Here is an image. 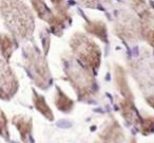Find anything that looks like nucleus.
Segmentation results:
<instances>
[{
	"mask_svg": "<svg viewBox=\"0 0 154 143\" xmlns=\"http://www.w3.org/2000/svg\"><path fill=\"white\" fill-rule=\"evenodd\" d=\"M1 16L5 28L15 38L28 39L32 36L34 15L22 0H1Z\"/></svg>",
	"mask_w": 154,
	"mask_h": 143,
	"instance_id": "1",
	"label": "nucleus"
},
{
	"mask_svg": "<svg viewBox=\"0 0 154 143\" xmlns=\"http://www.w3.org/2000/svg\"><path fill=\"white\" fill-rule=\"evenodd\" d=\"M66 80L74 87L80 100H89L95 94V80L91 69L78 60L68 57L63 60Z\"/></svg>",
	"mask_w": 154,
	"mask_h": 143,
	"instance_id": "2",
	"label": "nucleus"
},
{
	"mask_svg": "<svg viewBox=\"0 0 154 143\" xmlns=\"http://www.w3.org/2000/svg\"><path fill=\"white\" fill-rule=\"evenodd\" d=\"M74 56L92 71H97L101 63V50L94 41L82 33H75L70 39Z\"/></svg>",
	"mask_w": 154,
	"mask_h": 143,
	"instance_id": "3",
	"label": "nucleus"
},
{
	"mask_svg": "<svg viewBox=\"0 0 154 143\" xmlns=\"http://www.w3.org/2000/svg\"><path fill=\"white\" fill-rule=\"evenodd\" d=\"M23 56L26 68L35 85L42 89H47L52 83V76L45 56L33 45L24 46Z\"/></svg>",
	"mask_w": 154,
	"mask_h": 143,
	"instance_id": "4",
	"label": "nucleus"
},
{
	"mask_svg": "<svg viewBox=\"0 0 154 143\" xmlns=\"http://www.w3.org/2000/svg\"><path fill=\"white\" fill-rule=\"evenodd\" d=\"M114 32L122 39L136 43L140 38V20L128 12H120L114 24Z\"/></svg>",
	"mask_w": 154,
	"mask_h": 143,
	"instance_id": "5",
	"label": "nucleus"
},
{
	"mask_svg": "<svg viewBox=\"0 0 154 143\" xmlns=\"http://www.w3.org/2000/svg\"><path fill=\"white\" fill-rule=\"evenodd\" d=\"M18 80L14 71L5 60H1L0 64V88H1V99L10 100L18 91Z\"/></svg>",
	"mask_w": 154,
	"mask_h": 143,
	"instance_id": "6",
	"label": "nucleus"
},
{
	"mask_svg": "<svg viewBox=\"0 0 154 143\" xmlns=\"http://www.w3.org/2000/svg\"><path fill=\"white\" fill-rule=\"evenodd\" d=\"M139 58L132 66L134 79L136 77L139 86L146 88L154 86V58Z\"/></svg>",
	"mask_w": 154,
	"mask_h": 143,
	"instance_id": "7",
	"label": "nucleus"
},
{
	"mask_svg": "<svg viewBox=\"0 0 154 143\" xmlns=\"http://www.w3.org/2000/svg\"><path fill=\"white\" fill-rule=\"evenodd\" d=\"M70 20V14L66 5H60L57 7H54L52 12V15L48 19V24H50L51 31L56 35H61L63 29L66 28V24Z\"/></svg>",
	"mask_w": 154,
	"mask_h": 143,
	"instance_id": "8",
	"label": "nucleus"
},
{
	"mask_svg": "<svg viewBox=\"0 0 154 143\" xmlns=\"http://www.w3.org/2000/svg\"><path fill=\"white\" fill-rule=\"evenodd\" d=\"M99 137L107 143H124L125 134L119 123L115 119H112L103 126Z\"/></svg>",
	"mask_w": 154,
	"mask_h": 143,
	"instance_id": "9",
	"label": "nucleus"
},
{
	"mask_svg": "<svg viewBox=\"0 0 154 143\" xmlns=\"http://www.w3.org/2000/svg\"><path fill=\"white\" fill-rule=\"evenodd\" d=\"M118 107H119V111L122 113V118L129 124L139 125L141 117L138 115V111H137L136 107L133 103V100L124 98L122 100L118 101Z\"/></svg>",
	"mask_w": 154,
	"mask_h": 143,
	"instance_id": "10",
	"label": "nucleus"
},
{
	"mask_svg": "<svg viewBox=\"0 0 154 143\" xmlns=\"http://www.w3.org/2000/svg\"><path fill=\"white\" fill-rule=\"evenodd\" d=\"M12 123L18 129L20 135V139L23 143H29L33 132V121L31 118L23 115H14L12 119Z\"/></svg>",
	"mask_w": 154,
	"mask_h": 143,
	"instance_id": "11",
	"label": "nucleus"
},
{
	"mask_svg": "<svg viewBox=\"0 0 154 143\" xmlns=\"http://www.w3.org/2000/svg\"><path fill=\"white\" fill-rule=\"evenodd\" d=\"M114 76H115V83L117 86L118 91L122 93V96L126 99L133 100V94L129 87L128 80H127L126 71L122 66H116L114 69Z\"/></svg>",
	"mask_w": 154,
	"mask_h": 143,
	"instance_id": "12",
	"label": "nucleus"
},
{
	"mask_svg": "<svg viewBox=\"0 0 154 143\" xmlns=\"http://www.w3.org/2000/svg\"><path fill=\"white\" fill-rule=\"evenodd\" d=\"M85 29L89 34L97 37L103 43H108V31L107 26L100 20H91L85 24Z\"/></svg>",
	"mask_w": 154,
	"mask_h": 143,
	"instance_id": "13",
	"label": "nucleus"
},
{
	"mask_svg": "<svg viewBox=\"0 0 154 143\" xmlns=\"http://www.w3.org/2000/svg\"><path fill=\"white\" fill-rule=\"evenodd\" d=\"M54 103H55L57 109H59L62 112L69 113L72 111L74 107V101L71 98H69L59 87L56 88V93L54 96Z\"/></svg>",
	"mask_w": 154,
	"mask_h": 143,
	"instance_id": "14",
	"label": "nucleus"
},
{
	"mask_svg": "<svg viewBox=\"0 0 154 143\" xmlns=\"http://www.w3.org/2000/svg\"><path fill=\"white\" fill-rule=\"evenodd\" d=\"M33 105L35 106L36 110L40 112L47 120H49V121L54 120V113L48 105V103L45 102V96H40L36 91H33Z\"/></svg>",
	"mask_w": 154,
	"mask_h": 143,
	"instance_id": "15",
	"label": "nucleus"
},
{
	"mask_svg": "<svg viewBox=\"0 0 154 143\" xmlns=\"http://www.w3.org/2000/svg\"><path fill=\"white\" fill-rule=\"evenodd\" d=\"M140 36L148 45L154 48V21L153 18L140 19Z\"/></svg>",
	"mask_w": 154,
	"mask_h": 143,
	"instance_id": "16",
	"label": "nucleus"
},
{
	"mask_svg": "<svg viewBox=\"0 0 154 143\" xmlns=\"http://www.w3.org/2000/svg\"><path fill=\"white\" fill-rule=\"evenodd\" d=\"M129 3L130 8L138 14L140 19H146V18H154V14L150 10L149 5L146 3L145 0H125Z\"/></svg>",
	"mask_w": 154,
	"mask_h": 143,
	"instance_id": "17",
	"label": "nucleus"
},
{
	"mask_svg": "<svg viewBox=\"0 0 154 143\" xmlns=\"http://www.w3.org/2000/svg\"><path fill=\"white\" fill-rule=\"evenodd\" d=\"M16 47H17V44L11 36L7 34L1 35V54H2L3 60L8 62L11 58Z\"/></svg>",
	"mask_w": 154,
	"mask_h": 143,
	"instance_id": "18",
	"label": "nucleus"
},
{
	"mask_svg": "<svg viewBox=\"0 0 154 143\" xmlns=\"http://www.w3.org/2000/svg\"><path fill=\"white\" fill-rule=\"evenodd\" d=\"M31 3L33 5V9L36 12L37 16L40 19H43L45 21H48V19L50 18V16L52 15V10H50L48 8V5H45V0H30Z\"/></svg>",
	"mask_w": 154,
	"mask_h": 143,
	"instance_id": "19",
	"label": "nucleus"
},
{
	"mask_svg": "<svg viewBox=\"0 0 154 143\" xmlns=\"http://www.w3.org/2000/svg\"><path fill=\"white\" fill-rule=\"evenodd\" d=\"M139 128L140 132L143 136H149V135L154 132V117L149 115V117L141 118L139 122Z\"/></svg>",
	"mask_w": 154,
	"mask_h": 143,
	"instance_id": "20",
	"label": "nucleus"
},
{
	"mask_svg": "<svg viewBox=\"0 0 154 143\" xmlns=\"http://www.w3.org/2000/svg\"><path fill=\"white\" fill-rule=\"evenodd\" d=\"M1 136L5 139L10 138L9 128H8V120L3 111H1Z\"/></svg>",
	"mask_w": 154,
	"mask_h": 143,
	"instance_id": "21",
	"label": "nucleus"
},
{
	"mask_svg": "<svg viewBox=\"0 0 154 143\" xmlns=\"http://www.w3.org/2000/svg\"><path fill=\"white\" fill-rule=\"evenodd\" d=\"M77 1H78L79 3H82V5H85V7L95 9L97 5H103V3L108 2L109 0H77Z\"/></svg>",
	"mask_w": 154,
	"mask_h": 143,
	"instance_id": "22",
	"label": "nucleus"
},
{
	"mask_svg": "<svg viewBox=\"0 0 154 143\" xmlns=\"http://www.w3.org/2000/svg\"><path fill=\"white\" fill-rule=\"evenodd\" d=\"M146 101H147L149 106H151L152 108H154V94H151V96H147V98H146Z\"/></svg>",
	"mask_w": 154,
	"mask_h": 143,
	"instance_id": "23",
	"label": "nucleus"
},
{
	"mask_svg": "<svg viewBox=\"0 0 154 143\" xmlns=\"http://www.w3.org/2000/svg\"><path fill=\"white\" fill-rule=\"evenodd\" d=\"M51 2L54 5V7H57V5H63V3H64V0H51Z\"/></svg>",
	"mask_w": 154,
	"mask_h": 143,
	"instance_id": "24",
	"label": "nucleus"
},
{
	"mask_svg": "<svg viewBox=\"0 0 154 143\" xmlns=\"http://www.w3.org/2000/svg\"><path fill=\"white\" fill-rule=\"evenodd\" d=\"M130 143H136V140H135L134 138H131V140H130Z\"/></svg>",
	"mask_w": 154,
	"mask_h": 143,
	"instance_id": "25",
	"label": "nucleus"
},
{
	"mask_svg": "<svg viewBox=\"0 0 154 143\" xmlns=\"http://www.w3.org/2000/svg\"><path fill=\"white\" fill-rule=\"evenodd\" d=\"M95 143H107V142H105V141H96Z\"/></svg>",
	"mask_w": 154,
	"mask_h": 143,
	"instance_id": "26",
	"label": "nucleus"
},
{
	"mask_svg": "<svg viewBox=\"0 0 154 143\" xmlns=\"http://www.w3.org/2000/svg\"><path fill=\"white\" fill-rule=\"evenodd\" d=\"M153 10H154V5H153Z\"/></svg>",
	"mask_w": 154,
	"mask_h": 143,
	"instance_id": "27",
	"label": "nucleus"
}]
</instances>
